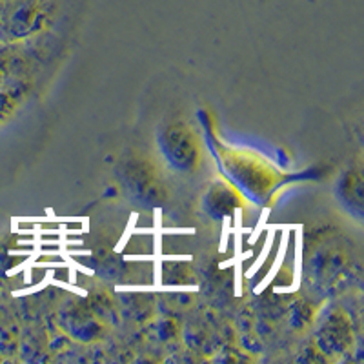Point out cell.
Wrapping results in <instances>:
<instances>
[{
	"label": "cell",
	"mask_w": 364,
	"mask_h": 364,
	"mask_svg": "<svg viewBox=\"0 0 364 364\" xmlns=\"http://www.w3.org/2000/svg\"><path fill=\"white\" fill-rule=\"evenodd\" d=\"M57 9V0H0V42L37 33Z\"/></svg>",
	"instance_id": "1"
},
{
	"label": "cell",
	"mask_w": 364,
	"mask_h": 364,
	"mask_svg": "<svg viewBox=\"0 0 364 364\" xmlns=\"http://www.w3.org/2000/svg\"><path fill=\"white\" fill-rule=\"evenodd\" d=\"M119 177L124 190L139 203L148 206H161L166 200V186L149 159L132 154L122 159Z\"/></svg>",
	"instance_id": "2"
},
{
	"label": "cell",
	"mask_w": 364,
	"mask_h": 364,
	"mask_svg": "<svg viewBox=\"0 0 364 364\" xmlns=\"http://www.w3.org/2000/svg\"><path fill=\"white\" fill-rule=\"evenodd\" d=\"M159 148L175 170L193 171L200 164V141L190 124L175 120L159 133Z\"/></svg>",
	"instance_id": "3"
},
{
	"label": "cell",
	"mask_w": 364,
	"mask_h": 364,
	"mask_svg": "<svg viewBox=\"0 0 364 364\" xmlns=\"http://www.w3.org/2000/svg\"><path fill=\"white\" fill-rule=\"evenodd\" d=\"M318 348L326 353H344L352 346V326L339 311H333L318 330Z\"/></svg>",
	"instance_id": "4"
},
{
	"label": "cell",
	"mask_w": 364,
	"mask_h": 364,
	"mask_svg": "<svg viewBox=\"0 0 364 364\" xmlns=\"http://www.w3.org/2000/svg\"><path fill=\"white\" fill-rule=\"evenodd\" d=\"M242 204L235 188L226 182H213L204 195V208L213 219H224Z\"/></svg>",
	"instance_id": "5"
},
{
	"label": "cell",
	"mask_w": 364,
	"mask_h": 364,
	"mask_svg": "<svg viewBox=\"0 0 364 364\" xmlns=\"http://www.w3.org/2000/svg\"><path fill=\"white\" fill-rule=\"evenodd\" d=\"M341 195L346 200L348 206H363V181L359 173H348L341 182Z\"/></svg>",
	"instance_id": "6"
},
{
	"label": "cell",
	"mask_w": 364,
	"mask_h": 364,
	"mask_svg": "<svg viewBox=\"0 0 364 364\" xmlns=\"http://www.w3.org/2000/svg\"><path fill=\"white\" fill-rule=\"evenodd\" d=\"M17 106L18 100L17 97H15V93L6 90V87H0V124L6 122V120L15 113Z\"/></svg>",
	"instance_id": "7"
}]
</instances>
